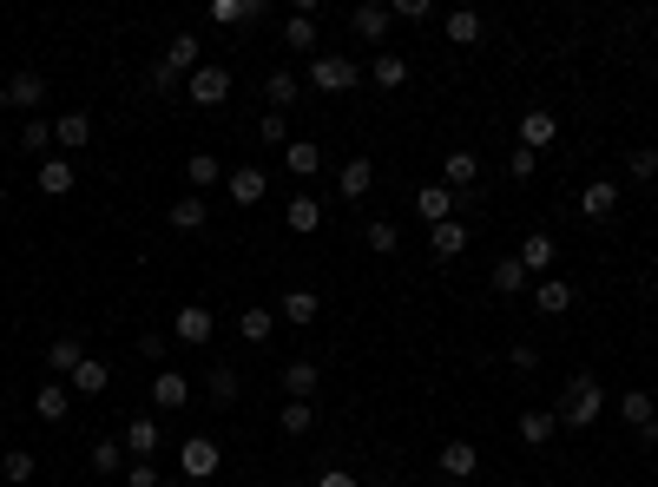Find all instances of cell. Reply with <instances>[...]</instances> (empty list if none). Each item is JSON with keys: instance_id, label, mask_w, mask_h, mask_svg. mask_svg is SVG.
I'll list each match as a JSON object with an SVG mask.
<instances>
[{"instance_id": "13", "label": "cell", "mask_w": 658, "mask_h": 487, "mask_svg": "<svg viewBox=\"0 0 658 487\" xmlns=\"http://www.w3.org/2000/svg\"><path fill=\"white\" fill-rule=\"evenodd\" d=\"M580 211H586L593 224H606L612 211H619V185H612V178H593V185L580 191Z\"/></svg>"}, {"instance_id": "43", "label": "cell", "mask_w": 658, "mask_h": 487, "mask_svg": "<svg viewBox=\"0 0 658 487\" xmlns=\"http://www.w3.org/2000/svg\"><path fill=\"white\" fill-rule=\"evenodd\" d=\"M119 455H126V441H93V474H119Z\"/></svg>"}, {"instance_id": "55", "label": "cell", "mask_w": 658, "mask_h": 487, "mask_svg": "<svg viewBox=\"0 0 658 487\" xmlns=\"http://www.w3.org/2000/svg\"><path fill=\"white\" fill-rule=\"evenodd\" d=\"M158 487H185V481H158Z\"/></svg>"}, {"instance_id": "4", "label": "cell", "mask_w": 658, "mask_h": 487, "mask_svg": "<svg viewBox=\"0 0 658 487\" xmlns=\"http://www.w3.org/2000/svg\"><path fill=\"white\" fill-rule=\"evenodd\" d=\"M619 415H626V422L639 428V441H645V448H658V402H652L645 389H626V395H619Z\"/></svg>"}, {"instance_id": "32", "label": "cell", "mask_w": 658, "mask_h": 487, "mask_svg": "<svg viewBox=\"0 0 658 487\" xmlns=\"http://www.w3.org/2000/svg\"><path fill=\"white\" fill-rule=\"evenodd\" d=\"M237 389H244V376H237V369H204V395H211V402H237Z\"/></svg>"}, {"instance_id": "5", "label": "cell", "mask_w": 658, "mask_h": 487, "mask_svg": "<svg viewBox=\"0 0 658 487\" xmlns=\"http://www.w3.org/2000/svg\"><path fill=\"white\" fill-rule=\"evenodd\" d=\"M211 330H218V316L204 310V303H185V310L172 316V336H178L185 349H204V343H211Z\"/></svg>"}, {"instance_id": "48", "label": "cell", "mask_w": 658, "mask_h": 487, "mask_svg": "<svg viewBox=\"0 0 658 487\" xmlns=\"http://www.w3.org/2000/svg\"><path fill=\"white\" fill-rule=\"evenodd\" d=\"M533 165H540V152H527V145H514V152H507V178H520V185L533 178Z\"/></svg>"}, {"instance_id": "47", "label": "cell", "mask_w": 658, "mask_h": 487, "mask_svg": "<svg viewBox=\"0 0 658 487\" xmlns=\"http://www.w3.org/2000/svg\"><path fill=\"white\" fill-rule=\"evenodd\" d=\"M20 145H27V152H47V145H53V126H47V119H27V126H20Z\"/></svg>"}, {"instance_id": "39", "label": "cell", "mask_w": 658, "mask_h": 487, "mask_svg": "<svg viewBox=\"0 0 658 487\" xmlns=\"http://www.w3.org/2000/svg\"><path fill=\"white\" fill-rule=\"evenodd\" d=\"M264 99H270L277 112H283V106H297V73H283V66H277V73L264 79Z\"/></svg>"}, {"instance_id": "16", "label": "cell", "mask_w": 658, "mask_h": 487, "mask_svg": "<svg viewBox=\"0 0 658 487\" xmlns=\"http://www.w3.org/2000/svg\"><path fill=\"white\" fill-rule=\"evenodd\" d=\"M152 402H158V409H185V402H191V382L185 376H178V369H158V376H152Z\"/></svg>"}, {"instance_id": "11", "label": "cell", "mask_w": 658, "mask_h": 487, "mask_svg": "<svg viewBox=\"0 0 658 487\" xmlns=\"http://www.w3.org/2000/svg\"><path fill=\"white\" fill-rule=\"evenodd\" d=\"M224 191H231V205H257L270 191V178H264V165H237V172L224 178Z\"/></svg>"}, {"instance_id": "22", "label": "cell", "mask_w": 658, "mask_h": 487, "mask_svg": "<svg viewBox=\"0 0 658 487\" xmlns=\"http://www.w3.org/2000/svg\"><path fill=\"white\" fill-rule=\"evenodd\" d=\"M487 283H494V297H520L527 290V270H520V257H494Z\"/></svg>"}, {"instance_id": "6", "label": "cell", "mask_w": 658, "mask_h": 487, "mask_svg": "<svg viewBox=\"0 0 658 487\" xmlns=\"http://www.w3.org/2000/svg\"><path fill=\"white\" fill-rule=\"evenodd\" d=\"M218 441H211V435H191L185 441V448H178V468H185L191 474V481H204V474H218Z\"/></svg>"}, {"instance_id": "29", "label": "cell", "mask_w": 658, "mask_h": 487, "mask_svg": "<svg viewBox=\"0 0 658 487\" xmlns=\"http://www.w3.org/2000/svg\"><path fill=\"white\" fill-rule=\"evenodd\" d=\"M66 382H73L79 395H106L112 369H106V362H99V356H86V362H79V369H73V376H66Z\"/></svg>"}, {"instance_id": "2", "label": "cell", "mask_w": 658, "mask_h": 487, "mask_svg": "<svg viewBox=\"0 0 658 487\" xmlns=\"http://www.w3.org/2000/svg\"><path fill=\"white\" fill-rule=\"evenodd\" d=\"M198 53H204L198 40H191V33H178V40H172V53H165V60L152 66V86H158V93H178V79H185V73H198V66H204Z\"/></svg>"}, {"instance_id": "30", "label": "cell", "mask_w": 658, "mask_h": 487, "mask_svg": "<svg viewBox=\"0 0 658 487\" xmlns=\"http://www.w3.org/2000/svg\"><path fill=\"white\" fill-rule=\"evenodd\" d=\"M369 79H376L382 93H395V86H408V60H402V53H376V66H369Z\"/></svg>"}, {"instance_id": "53", "label": "cell", "mask_w": 658, "mask_h": 487, "mask_svg": "<svg viewBox=\"0 0 658 487\" xmlns=\"http://www.w3.org/2000/svg\"><path fill=\"white\" fill-rule=\"evenodd\" d=\"M316 487H362V481H356V474H336V468H329V474H316Z\"/></svg>"}, {"instance_id": "28", "label": "cell", "mask_w": 658, "mask_h": 487, "mask_svg": "<svg viewBox=\"0 0 658 487\" xmlns=\"http://www.w3.org/2000/svg\"><path fill=\"white\" fill-rule=\"evenodd\" d=\"M73 158H47V165H40V191H47V198H66V191H73Z\"/></svg>"}, {"instance_id": "26", "label": "cell", "mask_w": 658, "mask_h": 487, "mask_svg": "<svg viewBox=\"0 0 658 487\" xmlns=\"http://www.w3.org/2000/svg\"><path fill=\"white\" fill-rule=\"evenodd\" d=\"M53 139H60V152H79V145L93 139V119H86V112H60V126H53Z\"/></svg>"}, {"instance_id": "33", "label": "cell", "mask_w": 658, "mask_h": 487, "mask_svg": "<svg viewBox=\"0 0 658 487\" xmlns=\"http://www.w3.org/2000/svg\"><path fill=\"white\" fill-rule=\"evenodd\" d=\"M283 47H290V53H316V20L290 14V20H283Z\"/></svg>"}, {"instance_id": "21", "label": "cell", "mask_w": 658, "mask_h": 487, "mask_svg": "<svg viewBox=\"0 0 658 487\" xmlns=\"http://www.w3.org/2000/svg\"><path fill=\"white\" fill-rule=\"evenodd\" d=\"M369 185H376V158H349L343 172H336V191H343V198H362Z\"/></svg>"}, {"instance_id": "54", "label": "cell", "mask_w": 658, "mask_h": 487, "mask_svg": "<svg viewBox=\"0 0 658 487\" xmlns=\"http://www.w3.org/2000/svg\"><path fill=\"white\" fill-rule=\"evenodd\" d=\"M7 106H14V99H7V79H0V112H7Z\"/></svg>"}, {"instance_id": "52", "label": "cell", "mask_w": 658, "mask_h": 487, "mask_svg": "<svg viewBox=\"0 0 658 487\" xmlns=\"http://www.w3.org/2000/svg\"><path fill=\"white\" fill-rule=\"evenodd\" d=\"M139 356H152V362H158V356H165V336L145 330V336H139Z\"/></svg>"}, {"instance_id": "51", "label": "cell", "mask_w": 658, "mask_h": 487, "mask_svg": "<svg viewBox=\"0 0 658 487\" xmlns=\"http://www.w3.org/2000/svg\"><path fill=\"white\" fill-rule=\"evenodd\" d=\"M507 362H514V369H540V356H533V343H514V349H507Z\"/></svg>"}, {"instance_id": "24", "label": "cell", "mask_w": 658, "mask_h": 487, "mask_svg": "<svg viewBox=\"0 0 658 487\" xmlns=\"http://www.w3.org/2000/svg\"><path fill=\"white\" fill-rule=\"evenodd\" d=\"M533 303H540V316H566V310H573V283H560V277H540Z\"/></svg>"}, {"instance_id": "23", "label": "cell", "mask_w": 658, "mask_h": 487, "mask_svg": "<svg viewBox=\"0 0 658 487\" xmlns=\"http://www.w3.org/2000/svg\"><path fill=\"white\" fill-rule=\"evenodd\" d=\"M428 244H435V257H461V251H468V224H461V218L428 224Z\"/></svg>"}, {"instance_id": "36", "label": "cell", "mask_w": 658, "mask_h": 487, "mask_svg": "<svg viewBox=\"0 0 658 487\" xmlns=\"http://www.w3.org/2000/svg\"><path fill=\"white\" fill-rule=\"evenodd\" d=\"M79 362H86V343H79V336H60V343L47 349V369H60V376H73Z\"/></svg>"}, {"instance_id": "14", "label": "cell", "mask_w": 658, "mask_h": 487, "mask_svg": "<svg viewBox=\"0 0 658 487\" xmlns=\"http://www.w3.org/2000/svg\"><path fill=\"white\" fill-rule=\"evenodd\" d=\"M474 468H481V448H474V441H448V448H441V474H448V481H474Z\"/></svg>"}, {"instance_id": "34", "label": "cell", "mask_w": 658, "mask_h": 487, "mask_svg": "<svg viewBox=\"0 0 658 487\" xmlns=\"http://www.w3.org/2000/svg\"><path fill=\"white\" fill-rule=\"evenodd\" d=\"M481 27H487V20L474 14V7H455V14H448V40H455V47H474V40H481Z\"/></svg>"}, {"instance_id": "17", "label": "cell", "mask_w": 658, "mask_h": 487, "mask_svg": "<svg viewBox=\"0 0 658 487\" xmlns=\"http://www.w3.org/2000/svg\"><path fill=\"white\" fill-rule=\"evenodd\" d=\"M474 178H481V158H474V152H448V158H441V185H448V191H468Z\"/></svg>"}, {"instance_id": "7", "label": "cell", "mask_w": 658, "mask_h": 487, "mask_svg": "<svg viewBox=\"0 0 658 487\" xmlns=\"http://www.w3.org/2000/svg\"><path fill=\"white\" fill-rule=\"evenodd\" d=\"M119 441H126V455H132V461H152V448L165 441V428H158L152 415H132V422H126V435H119Z\"/></svg>"}, {"instance_id": "44", "label": "cell", "mask_w": 658, "mask_h": 487, "mask_svg": "<svg viewBox=\"0 0 658 487\" xmlns=\"http://www.w3.org/2000/svg\"><path fill=\"white\" fill-rule=\"evenodd\" d=\"M0 474H7V487H27L33 481V455H27V448H14V455L0 461Z\"/></svg>"}, {"instance_id": "10", "label": "cell", "mask_w": 658, "mask_h": 487, "mask_svg": "<svg viewBox=\"0 0 658 487\" xmlns=\"http://www.w3.org/2000/svg\"><path fill=\"white\" fill-rule=\"evenodd\" d=\"M553 139H560V119H553L547 106H533L527 119H520V145H527V152H547Z\"/></svg>"}, {"instance_id": "9", "label": "cell", "mask_w": 658, "mask_h": 487, "mask_svg": "<svg viewBox=\"0 0 658 487\" xmlns=\"http://www.w3.org/2000/svg\"><path fill=\"white\" fill-rule=\"evenodd\" d=\"M191 99H198V106H218V99H231V73L204 60L198 73H191Z\"/></svg>"}, {"instance_id": "12", "label": "cell", "mask_w": 658, "mask_h": 487, "mask_svg": "<svg viewBox=\"0 0 658 487\" xmlns=\"http://www.w3.org/2000/svg\"><path fill=\"white\" fill-rule=\"evenodd\" d=\"M389 20H395V7H382V0H362L356 14H349V33H356V40H382V33H389Z\"/></svg>"}, {"instance_id": "18", "label": "cell", "mask_w": 658, "mask_h": 487, "mask_svg": "<svg viewBox=\"0 0 658 487\" xmlns=\"http://www.w3.org/2000/svg\"><path fill=\"white\" fill-rule=\"evenodd\" d=\"M520 270H527V277H547V264H553V237L547 231H527V244H520Z\"/></svg>"}, {"instance_id": "25", "label": "cell", "mask_w": 658, "mask_h": 487, "mask_svg": "<svg viewBox=\"0 0 658 487\" xmlns=\"http://www.w3.org/2000/svg\"><path fill=\"white\" fill-rule=\"evenodd\" d=\"M211 20H218V27H244V20H264V0H211Z\"/></svg>"}, {"instance_id": "41", "label": "cell", "mask_w": 658, "mask_h": 487, "mask_svg": "<svg viewBox=\"0 0 658 487\" xmlns=\"http://www.w3.org/2000/svg\"><path fill=\"white\" fill-rule=\"evenodd\" d=\"M362 237H369V251H376V257H395V251H402V231H395V224H369V231H362Z\"/></svg>"}, {"instance_id": "3", "label": "cell", "mask_w": 658, "mask_h": 487, "mask_svg": "<svg viewBox=\"0 0 658 487\" xmlns=\"http://www.w3.org/2000/svg\"><path fill=\"white\" fill-rule=\"evenodd\" d=\"M310 86H316V93H349V86H362V66L349 60V53H316V60H310Z\"/></svg>"}, {"instance_id": "40", "label": "cell", "mask_w": 658, "mask_h": 487, "mask_svg": "<svg viewBox=\"0 0 658 487\" xmlns=\"http://www.w3.org/2000/svg\"><path fill=\"white\" fill-rule=\"evenodd\" d=\"M185 178L204 191V185H218V178H224V165H218L211 152H191V158H185Z\"/></svg>"}, {"instance_id": "46", "label": "cell", "mask_w": 658, "mask_h": 487, "mask_svg": "<svg viewBox=\"0 0 658 487\" xmlns=\"http://www.w3.org/2000/svg\"><path fill=\"white\" fill-rule=\"evenodd\" d=\"M626 178H639V185H645V178H658V152H652V145H639V152L626 158Z\"/></svg>"}, {"instance_id": "8", "label": "cell", "mask_w": 658, "mask_h": 487, "mask_svg": "<svg viewBox=\"0 0 658 487\" xmlns=\"http://www.w3.org/2000/svg\"><path fill=\"white\" fill-rule=\"evenodd\" d=\"M283 389H290V402H310L316 389H323V369H316L310 356H297V362H283Z\"/></svg>"}, {"instance_id": "31", "label": "cell", "mask_w": 658, "mask_h": 487, "mask_svg": "<svg viewBox=\"0 0 658 487\" xmlns=\"http://www.w3.org/2000/svg\"><path fill=\"white\" fill-rule=\"evenodd\" d=\"M7 99H14L20 112L40 106V99H47V79H40V73H14V79H7Z\"/></svg>"}, {"instance_id": "45", "label": "cell", "mask_w": 658, "mask_h": 487, "mask_svg": "<svg viewBox=\"0 0 658 487\" xmlns=\"http://www.w3.org/2000/svg\"><path fill=\"white\" fill-rule=\"evenodd\" d=\"M270 323H277L270 310H244V316H237V330H244V343H264V336H270Z\"/></svg>"}, {"instance_id": "38", "label": "cell", "mask_w": 658, "mask_h": 487, "mask_svg": "<svg viewBox=\"0 0 658 487\" xmlns=\"http://www.w3.org/2000/svg\"><path fill=\"white\" fill-rule=\"evenodd\" d=\"M33 415L40 422H66V382H47V389L33 395Z\"/></svg>"}, {"instance_id": "27", "label": "cell", "mask_w": 658, "mask_h": 487, "mask_svg": "<svg viewBox=\"0 0 658 487\" xmlns=\"http://www.w3.org/2000/svg\"><path fill=\"white\" fill-rule=\"evenodd\" d=\"M283 165H290L297 178H316V172H323V152H316L310 139H290V145H283Z\"/></svg>"}, {"instance_id": "20", "label": "cell", "mask_w": 658, "mask_h": 487, "mask_svg": "<svg viewBox=\"0 0 658 487\" xmlns=\"http://www.w3.org/2000/svg\"><path fill=\"white\" fill-rule=\"evenodd\" d=\"M277 316L303 330V323H316V316H323V297H316V290H290V297L277 303Z\"/></svg>"}, {"instance_id": "37", "label": "cell", "mask_w": 658, "mask_h": 487, "mask_svg": "<svg viewBox=\"0 0 658 487\" xmlns=\"http://www.w3.org/2000/svg\"><path fill=\"white\" fill-rule=\"evenodd\" d=\"M283 218H290V231H316V224H323V205L303 191V198H290V205H283Z\"/></svg>"}, {"instance_id": "1", "label": "cell", "mask_w": 658, "mask_h": 487, "mask_svg": "<svg viewBox=\"0 0 658 487\" xmlns=\"http://www.w3.org/2000/svg\"><path fill=\"white\" fill-rule=\"evenodd\" d=\"M599 409H606V389H599V376L593 369H573L566 376V389H560V428H593L599 422Z\"/></svg>"}, {"instance_id": "35", "label": "cell", "mask_w": 658, "mask_h": 487, "mask_svg": "<svg viewBox=\"0 0 658 487\" xmlns=\"http://www.w3.org/2000/svg\"><path fill=\"white\" fill-rule=\"evenodd\" d=\"M204 218H211V205H204L198 191H191V198H178V205H172V231H204Z\"/></svg>"}, {"instance_id": "49", "label": "cell", "mask_w": 658, "mask_h": 487, "mask_svg": "<svg viewBox=\"0 0 658 487\" xmlns=\"http://www.w3.org/2000/svg\"><path fill=\"white\" fill-rule=\"evenodd\" d=\"M264 145H290V119H283V112H264Z\"/></svg>"}, {"instance_id": "19", "label": "cell", "mask_w": 658, "mask_h": 487, "mask_svg": "<svg viewBox=\"0 0 658 487\" xmlns=\"http://www.w3.org/2000/svg\"><path fill=\"white\" fill-rule=\"evenodd\" d=\"M553 435H560V415H553V409H527V415H520V441H527V448H547Z\"/></svg>"}, {"instance_id": "15", "label": "cell", "mask_w": 658, "mask_h": 487, "mask_svg": "<svg viewBox=\"0 0 658 487\" xmlns=\"http://www.w3.org/2000/svg\"><path fill=\"white\" fill-rule=\"evenodd\" d=\"M455 205H461V198L448 185H422V191H415V211H422L428 224H448V218H455Z\"/></svg>"}, {"instance_id": "50", "label": "cell", "mask_w": 658, "mask_h": 487, "mask_svg": "<svg viewBox=\"0 0 658 487\" xmlns=\"http://www.w3.org/2000/svg\"><path fill=\"white\" fill-rule=\"evenodd\" d=\"M126 487H158V468H152V461H132V468H126Z\"/></svg>"}, {"instance_id": "42", "label": "cell", "mask_w": 658, "mask_h": 487, "mask_svg": "<svg viewBox=\"0 0 658 487\" xmlns=\"http://www.w3.org/2000/svg\"><path fill=\"white\" fill-rule=\"evenodd\" d=\"M277 422L290 428V435H310V428H316V409H310V402H283V415H277Z\"/></svg>"}]
</instances>
